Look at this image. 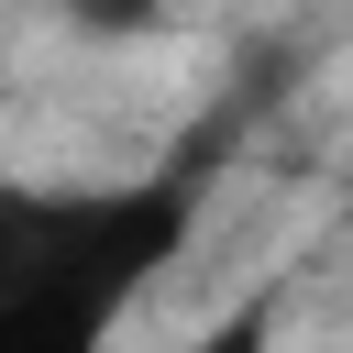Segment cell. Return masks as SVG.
Masks as SVG:
<instances>
[{
    "instance_id": "1",
    "label": "cell",
    "mask_w": 353,
    "mask_h": 353,
    "mask_svg": "<svg viewBox=\"0 0 353 353\" xmlns=\"http://www.w3.org/2000/svg\"><path fill=\"white\" fill-rule=\"evenodd\" d=\"M221 143L232 132H199L188 154H165L154 176H121V188H0V298L66 287V276H143L154 287V265H176L210 210Z\"/></svg>"
},
{
    "instance_id": "2",
    "label": "cell",
    "mask_w": 353,
    "mask_h": 353,
    "mask_svg": "<svg viewBox=\"0 0 353 353\" xmlns=\"http://www.w3.org/2000/svg\"><path fill=\"white\" fill-rule=\"evenodd\" d=\"M132 298H143V276H66L33 298H0V353H110Z\"/></svg>"
},
{
    "instance_id": "3",
    "label": "cell",
    "mask_w": 353,
    "mask_h": 353,
    "mask_svg": "<svg viewBox=\"0 0 353 353\" xmlns=\"http://www.w3.org/2000/svg\"><path fill=\"white\" fill-rule=\"evenodd\" d=\"M265 320H276V309H232V320H221L199 353H265Z\"/></svg>"
}]
</instances>
